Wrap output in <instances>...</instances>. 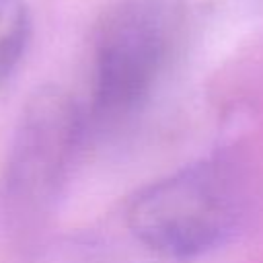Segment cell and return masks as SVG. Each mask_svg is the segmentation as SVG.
I'll return each instance as SVG.
<instances>
[{"label": "cell", "instance_id": "6da1fadb", "mask_svg": "<svg viewBox=\"0 0 263 263\" xmlns=\"http://www.w3.org/2000/svg\"><path fill=\"white\" fill-rule=\"evenodd\" d=\"M185 21L181 0H119L101 18L92 45L86 138L136 119L171 68Z\"/></svg>", "mask_w": 263, "mask_h": 263}, {"label": "cell", "instance_id": "7a4b0ae2", "mask_svg": "<svg viewBox=\"0 0 263 263\" xmlns=\"http://www.w3.org/2000/svg\"><path fill=\"white\" fill-rule=\"evenodd\" d=\"M247 199V181L232 160H197L140 189L127 203L125 230L166 261L189 259L240 228Z\"/></svg>", "mask_w": 263, "mask_h": 263}, {"label": "cell", "instance_id": "3957f363", "mask_svg": "<svg viewBox=\"0 0 263 263\" xmlns=\"http://www.w3.org/2000/svg\"><path fill=\"white\" fill-rule=\"evenodd\" d=\"M86 140L82 105L62 86H39L25 101L2 175L10 216L41 212L62 189Z\"/></svg>", "mask_w": 263, "mask_h": 263}, {"label": "cell", "instance_id": "277c9868", "mask_svg": "<svg viewBox=\"0 0 263 263\" xmlns=\"http://www.w3.org/2000/svg\"><path fill=\"white\" fill-rule=\"evenodd\" d=\"M140 245L129 232L127 238L103 232H82L55 240L33 263H164Z\"/></svg>", "mask_w": 263, "mask_h": 263}, {"label": "cell", "instance_id": "5b68a950", "mask_svg": "<svg viewBox=\"0 0 263 263\" xmlns=\"http://www.w3.org/2000/svg\"><path fill=\"white\" fill-rule=\"evenodd\" d=\"M31 39V14L25 0H0V84L18 68Z\"/></svg>", "mask_w": 263, "mask_h": 263}]
</instances>
